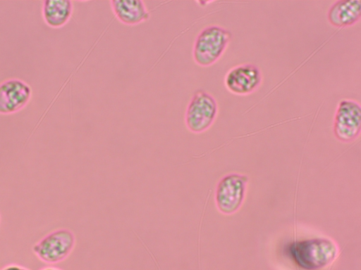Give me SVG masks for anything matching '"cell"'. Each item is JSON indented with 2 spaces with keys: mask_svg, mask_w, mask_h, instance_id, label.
<instances>
[{
  "mask_svg": "<svg viewBox=\"0 0 361 270\" xmlns=\"http://www.w3.org/2000/svg\"><path fill=\"white\" fill-rule=\"evenodd\" d=\"M289 250L298 266L314 270L331 262L337 256L338 248L329 238H317L292 243Z\"/></svg>",
  "mask_w": 361,
  "mask_h": 270,
  "instance_id": "cell-1",
  "label": "cell"
},
{
  "mask_svg": "<svg viewBox=\"0 0 361 270\" xmlns=\"http://www.w3.org/2000/svg\"><path fill=\"white\" fill-rule=\"evenodd\" d=\"M232 38L230 31L219 25L203 28L195 38L192 57L196 64L208 67L222 56Z\"/></svg>",
  "mask_w": 361,
  "mask_h": 270,
  "instance_id": "cell-2",
  "label": "cell"
},
{
  "mask_svg": "<svg viewBox=\"0 0 361 270\" xmlns=\"http://www.w3.org/2000/svg\"><path fill=\"white\" fill-rule=\"evenodd\" d=\"M75 243L74 233L61 228L44 236L32 246V252L42 262L54 264L65 260L73 250Z\"/></svg>",
  "mask_w": 361,
  "mask_h": 270,
  "instance_id": "cell-3",
  "label": "cell"
},
{
  "mask_svg": "<svg viewBox=\"0 0 361 270\" xmlns=\"http://www.w3.org/2000/svg\"><path fill=\"white\" fill-rule=\"evenodd\" d=\"M218 114L215 98L202 89H197L192 96L185 113L188 129L195 134L207 131L214 122Z\"/></svg>",
  "mask_w": 361,
  "mask_h": 270,
  "instance_id": "cell-4",
  "label": "cell"
},
{
  "mask_svg": "<svg viewBox=\"0 0 361 270\" xmlns=\"http://www.w3.org/2000/svg\"><path fill=\"white\" fill-rule=\"evenodd\" d=\"M248 178L240 174H229L218 183L215 191V202L223 214H231L238 210L245 197Z\"/></svg>",
  "mask_w": 361,
  "mask_h": 270,
  "instance_id": "cell-5",
  "label": "cell"
},
{
  "mask_svg": "<svg viewBox=\"0 0 361 270\" xmlns=\"http://www.w3.org/2000/svg\"><path fill=\"white\" fill-rule=\"evenodd\" d=\"M361 108L354 100H341L336 110L333 131L342 142L354 141L360 133Z\"/></svg>",
  "mask_w": 361,
  "mask_h": 270,
  "instance_id": "cell-6",
  "label": "cell"
},
{
  "mask_svg": "<svg viewBox=\"0 0 361 270\" xmlns=\"http://www.w3.org/2000/svg\"><path fill=\"white\" fill-rule=\"evenodd\" d=\"M262 82L259 68L252 63L238 65L226 75L224 83L231 93L245 96L256 91Z\"/></svg>",
  "mask_w": 361,
  "mask_h": 270,
  "instance_id": "cell-7",
  "label": "cell"
},
{
  "mask_svg": "<svg viewBox=\"0 0 361 270\" xmlns=\"http://www.w3.org/2000/svg\"><path fill=\"white\" fill-rule=\"evenodd\" d=\"M32 96L30 86L24 81L13 78L0 84V114L8 115L23 109Z\"/></svg>",
  "mask_w": 361,
  "mask_h": 270,
  "instance_id": "cell-8",
  "label": "cell"
},
{
  "mask_svg": "<svg viewBox=\"0 0 361 270\" xmlns=\"http://www.w3.org/2000/svg\"><path fill=\"white\" fill-rule=\"evenodd\" d=\"M110 4L114 15L124 25H135L150 18L145 2L141 0H113Z\"/></svg>",
  "mask_w": 361,
  "mask_h": 270,
  "instance_id": "cell-9",
  "label": "cell"
},
{
  "mask_svg": "<svg viewBox=\"0 0 361 270\" xmlns=\"http://www.w3.org/2000/svg\"><path fill=\"white\" fill-rule=\"evenodd\" d=\"M361 17V1L359 0H340L335 1L327 12L331 25L343 28L357 23Z\"/></svg>",
  "mask_w": 361,
  "mask_h": 270,
  "instance_id": "cell-10",
  "label": "cell"
},
{
  "mask_svg": "<svg viewBox=\"0 0 361 270\" xmlns=\"http://www.w3.org/2000/svg\"><path fill=\"white\" fill-rule=\"evenodd\" d=\"M73 4L69 0H46L42 4V15L49 27L59 28L65 25L73 13Z\"/></svg>",
  "mask_w": 361,
  "mask_h": 270,
  "instance_id": "cell-11",
  "label": "cell"
},
{
  "mask_svg": "<svg viewBox=\"0 0 361 270\" xmlns=\"http://www.w3.org/2000/svg\"><path fill=\"white\" fill-rule=\"evenodd\" d=\"M0 270H30V269L19 264H8L3 266Z\"/></svg>",
  "mask_w": 361,
  "mask_h": 270,
  "instance_id": "cell-12",
  "label": "cell"
},
{
  "mask_svg": "<svg viewBox=\"0 0 361 270\" xmlns=\"http://www.w3.org/2000/svg\"><path fill=\"white\" fill-rule=\"evenodd\" d=\"M39 270H63V269L59 267L55 266L49 265V266H44V267L39 269Z\"/></svg>",
  "mask_w": 361,
  "mask_h": 270,
  "instance_id": "cell-13",
  "label": "cell"
},
{
  "mask_svg": "<svg viewBox=\"0 0 361 270\" xmlns=\"http://www.w3.org/2000/svg\"><path fill=\"white\" fill-rule=\"evenodd\" d=\"M0 222H1V215H0Z\"/></svg>",
  "mask_w": 361,
  "mask_h": 270,
  "instance_id": "cell-14",
  "label": "cell"
}]
</instances>
